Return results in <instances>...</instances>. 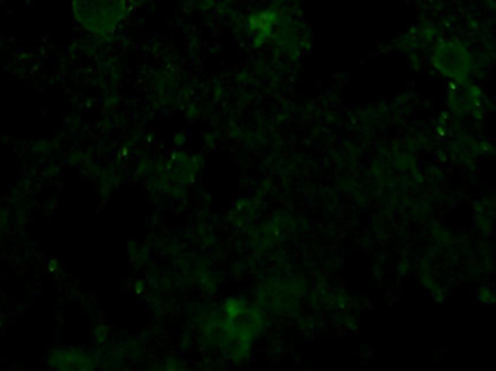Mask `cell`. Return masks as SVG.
Listing matches in <instances>:
<instances>
[]
</instances>
